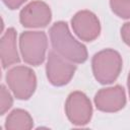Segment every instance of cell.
Segmentation results:
<instances>
[{
	"instance_id": "obj_13",
	"label": "cell",
	"mask_w": 130,
	"mask_h": 130,
	"mask_svg": "<svg viewBox=\"0 0 130 130\" xmlns=\"http://www.w3.org/2000/svg\"><path fill=\"white\" fill-rule=\"evenodd\" d=\"M13 106V96L8 88L2 84L0 89V115H4Z\"/></svg>"
},
{
	"instance_id": "obj_10",
	"label": "cell",
	"mask_w": 130,
	"mask_h": 130,
	"mask_svg": "<svg viewBox=\"0 0 130 130\" xmlns=\"http://www.w3.org/2000/svg\"><path fill=\"white\" fill-rule=\"evenodd\" d=\"M17 35L13 27H8L0 40V57L3 69L19 63L20 58L17 51Z\"/></svg>"
},
{
	"instance_id": "obj_3",
	"label": "cell",
	"mask_w": 130,
	"mask_h": 130,
	"mask_svg": "<svg viewBox=\"0 0 130 130\" xmlns=\"http://www.w3.org/2000/svg\"><path fill=\"white\" fill-rule=\"evenodd\" d=\"M47 49L48 38L45 31L25 30L19 36L20 55L28 65H41L45 61Z\"/></svg>"
},
{
	"instance_id": "obj_5",
	"label": "cell",
	"mask_w": 130,
	"mask_h": 130,
	"mask_svg": "<svg viewBox=\"0 0 130 130\" xmlns=\"http://www.w3.org/2000/svg\"><path fill=\"white\" fill-rule=\"evenodd\" d=\"M74 64L54 50L50 51L46 64V74L49 82L54 86H63L69 83L76 71V65Z\"/></svg>"
},
{
	"instance_id": "obj_1",
	"label": "cell",
	"mask_w": 130,
	"mask_h": 130,
	"mask_svg": "<svg viewBox=\"0 0 130 130\" xmlns=\"http://www.w3.org/2000/svg\"><path fill=\"white\" fill-rule=\"evenodd\" d=\"M52 48L62 57L75 63H84L88 58L86 47L77 41L69 30L65 21H56L49 29Z\"/></svg>"
},
{
	"instance_id": "obj_2",
	"label": "cell",
	"mask_w": 130,
	"mask_h": 130,
	"mask_svg": "<svg viewBox=\"0 0 130 130\" xmlns=\"http://www.w3.org/2000/svg\"><path fill=\"white\" fill-rule=\"evenodd\" d=\"M122 67V57L114 49H104L95 53L91 59L93 76L101 84L113 83L119 77Z\"/></svg>"
},
{
	"instance_id": "obj_16",
	"label": "cell",
	"mask_w": 130,
	"mask_h": 130,
	"mask_svg": "<svg viewBox=\"0 0 130 130\" xmlns=\"http://www.w3.org/2000/svg\"><path fill=\"white\" fill-rule=\"evenodd\" d=\"M127 86H128V93H129V98H130V72L127 77Z\"/></svg>"
},
{
	"instance_id": "obj_11",
	"label": "cell",
	"mask_w": 130,
	"mask_h": 130,
	"mask_svg": "<svg viewBox=\"0 0 130 130\" xmlns=\"http://www.w3.org/2000/svg\"><path fill=\"white\" fill-rule=\"evenodd\" d=\"M34 127V119L23 109L12 110L5 119L6 130H28Z\"/></svg>"
},
{
	"instance_id": "obj_15",
	"label": "cell",
	"mask_w": 130,
	"mask_h": 130,
	"mask_svg": "<svg viewBox=\"0 0 130 130\" xmlns=\"http://www.w3.org/2000/svg\"><path fill=\"white\" fill-rule=\"evenodd\" d=\"M3 3L9 8V9H17L22 4H24L27 0H2Z\"/></svg>"
},
{
	"instance_id": "obj_12",
	"label": "cell",
	"mask_w": 130,
	"mask_h": 130,
	"mask_svg": "<svg viewBox=\"0 0 130 130\" xmlns=\"http://www.w3.org/2000/svg\"><path fill=\"white\" fill-rule=\"evenodd\" d=\"M112 11L123 19H130V0H110Z\"/></svg>"
},
{
	"instance_id": "obj_4",
	"label": "cell",
	"mask_w": 130,
	"mask_h": 130,
	"mask_svg": "<svg viewBox=\"0 0 130 130\" xmlns=\"http://www.w3.org/2000/svg\"><path fill=\"white\" fill-rule=\"evenodd\" d=\"M6 83L17 100L26 101L32 96L37 88L35 71L24 65H17L6 73Z\"/></svg>"
},
{
	"instance_id": "obj_8",
	"label": "cell",
	"mask_w": 130,
	"mask_h": 130,
	"mask_svg": "<svg viewBox=\"0 0 130 130\" xmlns=\"http://www.w3.org/2000/svg\"><path fill=\"white\" fill-rule=\"evenodd\" d=\"M73 32L83 42H92L101 34V22L98 16L89 10H80L71 18Z\"/></svg>"
},
{
	"instance_id": "obj_7",
	"label": "cell",
	"mask_w": 130,
	"mask_h": 130,
	"mask_svg": "<svg viewBox=\"0 0 130 130\" xmlns=\"http://www.w3.org/2000/svg\"><path fill=\"white\" fill-rule=\"evenodd\" d=\"M52 20L50 6L42 0H34L27 3L19 12V21L27 28L46 27Z\"/></svg>"
},
{
	"instance_id": "obj_14",
	"label": "cell",
	"mask_w": 130,
	"mask_h": 130,
	"mask_svg": "<svg viewBox=\"0 0 130 130\" xmlns=\"http://www.w3.org/2000/svg\"><path fill=\"white\" fill-rule=\"evenodd\" d=\"M121 38L123 42L130 47V21L125 22L121 27Z\"/></svg>"
},
{
	"instance_id": "obj_9",
	"label": "cell",
	"mask_w": 130,
	"mask_h": 130,
	"mask_svg": "<svg viewBox=\"0 0 130 130\" xmlns=\"http://www.w3.org/2000/svg\"><path fill=\"white\" fill-rule=\"evenodd\" d=\"M95 108L105 113H115L122 110L126 105L125 89L121 85L101 88L94 95Z\"/></svg>"
},
{
	"instance_id": "obj_6",
	"label": "cell",
	"mask_w": 130,
	"mask_h": 130,
	"mask_svg": "<svg viewBox=\"0 0 130 130\" xmlns=\"http://www.w3.org/2000/svg\"><path fill=\"white\" fill-rule=\"evenodd\" d=\"M64 109L68 120L75 126H84L91 120V102L82 91H72L66 99Z\"/></svg>"
}]
</instances>
